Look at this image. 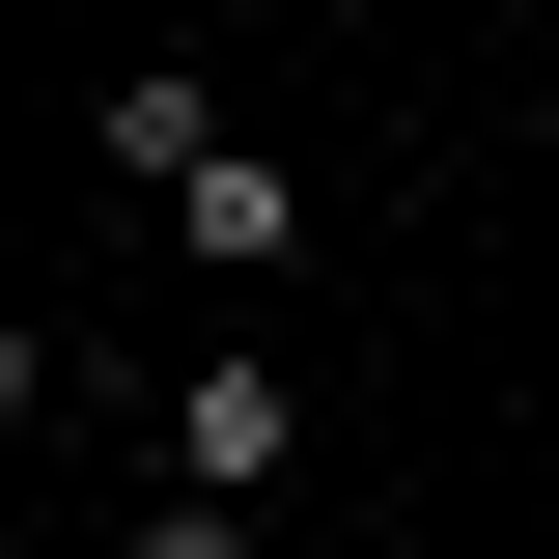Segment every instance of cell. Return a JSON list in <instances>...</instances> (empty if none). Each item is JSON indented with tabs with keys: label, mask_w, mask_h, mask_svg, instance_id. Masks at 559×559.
<instances>
[{
	"label": "cell",
	"mask_w": 559,
	"mask_h": 559,
	"mask_svg": "<svg viewBox=\"0 0 559 559\" xmlns=\"http://www.w3.org/2000/svg\"><path fill=\"white\" fill-rule=\"evenodd\" d=\"M84 140H112L140 197H197V168H224V84H197V57H112V84H84Z\"/></svg>",
	"instance_id": "7a4b0ae2"
},
{
	"label": "cell",
	"mask_w": 559,
	"mask_h": 559,
	"mask_svg": "<svg viewBox=\"0 0 559 559\" xmlns=\"http://www.w3.org/2000/svg\"><path fill=\"white\" fill-rule=\"evenodd\" d=\"M168 224H197L224 280H280V252H308V197H280V140H224V168H197V197H168Z\"/></svg>",
	"instance_id": "3957f363"
},
{
	"label": "cell",
	"mask_w": 559,
	"mask_h": 559,
	"mask_svg": "<svg viewBox=\"0 0 559 559\" xmlns=\"http://www.w3.org/2000/svg\"><path fill=\"white\" fill-rule=\"evenodd\" d=\"M280 448H308V392H280V364L224 336L197 392H168V476H224V503H280Z\"/></svg>",
	"instance_id": "6da1fadb"
}]
</instances>
